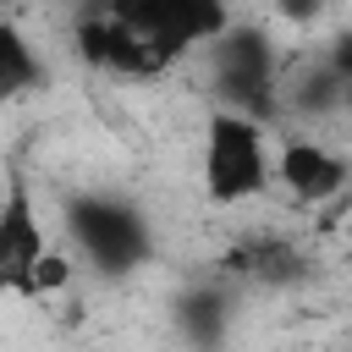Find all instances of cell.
Here are the masks:
<instances>
[{
	"label": "cell",
	"instance_id": "cell-1",
	"mask_svg": "<svg viewBox=\"0 0 352 352\" xmlns=\"http://www.w3.org/2000/svg\"><path fill=\"white\" fill-rule=\"evenodd\" d=\"M275 176V154H270V132L253 116L220 110L204 126V187L214 204H248L270 187Z\"/></svg>",
	"mask_w": 352,
	"mask_h": 352
},
{
	"label": "cell",
	"instance_id": "cell-2",
	"mask_svg": "<svg viewBox=\"0 0 352 352\" xmlns=\"http://www.w3.org/2000/svg\"><path fill=\"white\" fill-rule=\"evenodd\" d=\"M110 16L148 50V60L165 72L176 55L214 44L231 28L226 0H110Z\"/></svg>",
	"mask_w": 352,
	"mask_h": 352
},
{
	"label": "cell",
	"instance_id": "cell-3",
	"mask_svg": "<svg viewBox=\"0 0 352 352\" xmlns=\"http://www.w3.org/2000/svg\"><path fill=\"white\" fill-rule=\"evenodd\" d=\"M66 226H72L77 248L88 253V264L99 275H126V270H138L148 258V231H143L138 209H126L121 198H99V192L77 198Z\"/></svg>",
	"mask_w": 352,
	"mask_h": 352
},
{
	"label": "cell",
	"instance_id": "cell-4",
	"mask_svg": "<svg viewBox=\"0 0 352 352\" xmlns=\"http://www.w3.org/2000/svg\"><path fill=\"white\" fill-rule=\"evenodd\" d=\"M209 66H214V88L226 99V110L253 116L270 110L275 99V60H270V38L258 28H226L209 44Z\"/></svg>",
	"mask_w": 352,
	"mask_h": 352
},
{
	"label": "cell",
	"instance_id": "cell-5",
	"mask_svg": "<svg viewBox=\"0 0 352 352\" xmlns=\"http://www.w3.org/2000/svg\"><path fill=\"white\" fill-rule=\"evenodd\" d=\"M50 253L44 242V220L33 209V187L28 176H6V204H0V292H22L33 280V264Z\"/></svg>",
	"mask_w": 352,
	"mask_h": 352
},
{
	"label": "cell",
	"instance_id": "cell-6",
	"mask_svg": "<svg viewBox=\"0 0 352 352\" xmlns=\"http://www.w3.org/2000/svg\"><path fill=\"white\" fill-rule=\"evenodd\" d=\"M346 176H352V165L336 148H324L319 138H286L275 148V182L297 204H330L346 187Z\"/></svg>",
	"mask_w": 352,
	"mask_h": 352
},
{
	"label": "cell",
	"instance_id": "cell-7",
	"mask_svg": "<svg viewBox=\"0 0 352 352\" xmlns=\"http://www.w3.org/2000/svg\"><path fill=\"white\" fill-rule=\"evenodd\" d=\"M38 77H44V66L28 44V33L0 16V99H16L28 88H38Z\"/></svg>",
	"mask_w": 352,
	"mask_h": 352
},
{
	"label": "cell",
	"instance_id": "cell-8",
	"mask_svg": "<svg viewBox=\"0 0 352 352\" xmlns=\"http://www.w3.org/2000/svg\"><path fill=\"white\" fill-rule=\"evenodd\" d=\"M72 286V258L66 253H44L38 264H33V280H28V297H50V292H66Z\"/></svg>",
	"mask_w": 352,
	"mask_h": 352
},
{
	"label": "cell",
	"instance_id": "cell-9",
	"mask_svg": "<svg viewBox=\"0 0 352 352\" xmlns=\"http://www.w3.org/2000/svg\"><path fill=\"white\" fill-rule=\"evenodd\" d=\"M324 66L336 72V82H341V94L352 99V28H346V33H336V38L324 44Z\"/></svg>",
	"mask_w": 352,
	"mask_h": 352
},
{
	"label": "cell",
	"instance_id": "cell-10",
	"mask_svg": "<svg viewBox=\"0 0 352 352\" xmlns=\"http://www.w3.org/2000/svg\"><path fill=\"white\" fill-rule=\"evenodd\" d=\"M270 6H275V16H286V22H297V28L324 11V0H270Z\"/></svg>",
	"mask_w": 352,
	"mask_h": 352
},
{
	"label": "cell",
	"instance_id": "cell-11",
	"mask_svg": "<svg viewBox=\"0 0 352 352\" xmlns=\"http://www.w3.org/2000/svg\"><path fill=\"white\" fill-rule=\"evenodd\" d=\"M0 204H6V176H0Z\"/></svg>",
	"mask_w": 352,
	"mask_h": 352
}]
</instances>
